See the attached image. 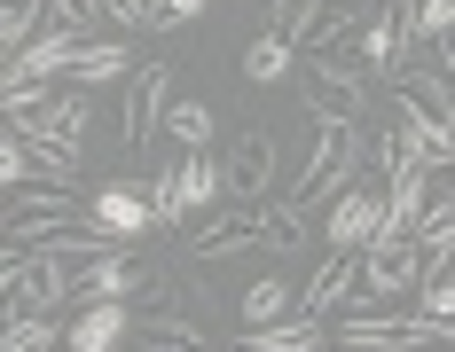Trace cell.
<instances>
[{
    "label": "cell",
    "instance_id": "1f68e13d",
    "mask_svg": "<svg viewBox=\"0 0 455 352\" xmlns=\"http://www.w3.org/2000/svg\"><path fill=\"white\" fill-rule=\"evenodd\" d=\"M440 266H448V274H455V251H448V259H440Z\"/></svg>",
    "mask_w": 455,
    "mask_h": 352
},
{
    "label": "cell",
    "instance_id": "d6a6232c",
    "mask_svg": "<svg viewBox=\"0 0 455 352\" xmlns=\"http://www.w3.org/2000/svg\"><path fill=\"white\" fill-rule=\"evenodd\" d=\"M338 352H346V345H338Z\"/></svg>",
    "mask_w": 455,
    "mask_h": 352
},
{
    "label": "cell",
    "instance_id": "3957f363",
    "mask_svg": "<svg viewBox=\"0 0 455 352\" xmlns=\"http://www.w3.org/2000/svg\"><path fill=\"white\" fill-rule=\"evenodd\" d=\"M0 290H8V321L16 313H55L79 282H71V266L47 259V251H16L8 243V259H0Z\"/></svg>",
    "mask_w": 455,
    "mask_h": 352
},
{
    "label": "cell",
    "instance_id": "484cf974",
    "mask_svg": "<svg viewBox=\"0 0 455 352\" xmlns=\"http://www.w3.org/2000/svg\"><path fill=\"white\" fill-rule=\"evenodd\" d=\"M291 243H307V204H267V251H291Z\"/></svg>",
    "mask_w": 455,
    "mask_h": 352
},
{
    "label": "cell",
    "instance_id": "ffe728a7",
    "mask_svg": "<svg viewBox=\"0 0 455 352\" xmlns=\"http://www.w3.org/2000/svg\"><path fill=\"white\" fill-rule=\"evenodd\" d=\"M235 313H243V329H267V321H291V282H251V290L235 298Z\"/></svg>",
    "mask_w": 455,
    "mask_h": 352
},
{
    "label": "cell",
    "instance_id": "e0dca14e",
    "mask_svg": "<svg viewBox=\"0 0 455 352\" xmlns=\"http://www.w3.org/2000/svg\"><path fill=\"white\" fill-rule=\"evenodd\" d=\"M126 345V306H87L71 329V352H118Z\"/></svg>",
    "mask_w": 455,
    "mask_h": 352
},
{
    "label": "cell",
    "instance_id": "603a6c76",
    "mask_svg": "<svg viewBox=\"0 0 455 352\" xmlns=\"http://www.w3.org/2000/svg\"><path fill=\"white\" fill-rule=\"evenodd\" d=\"M322 8H330V0H275V24H267V32H275V40H291V47H299V40H315Z\"/></svg>",
    "mask_w": 455,
    "mask_h": 352
},
{
    "label": "cell",
    "instance_id": "8992f818",
    "mask_svg": "<svg viewBox=\"0 0 455 352\" xmlns=\"http://www.w3.org/2000/svg\"><path fill=\"white\" fill-rule=\"evenodd\" d=\"M235 251H267V204L212 212L204 227H188V259H235Z\"/></svg>",
    "mask_w": 455,
    "mask_h": 352
},
{
    "label": "cell",
    "instance_id": "8fae6325",
    "mask_svg": "<svg viewBox=\"0 0 455 352\" xmlns=\"http://www.w3.org/2000/svg\"><path fill=\"white\" fill-rule=\"evenodd\" d=\"M24 133L47 141V149H63V157H79V149H87V94H55Z\"/></svg>",
    "mask_w": 455,
    "mask_h": 352
},
{
    "label": "cell",
    "instance_id": "277c9868",
    "mask_svg": "<svg viewBox=\"0 0 455 352\" xmlns=\"http://www.w3.org/2000/svg\"><path fill=\"white\" fill-rule=\"evenodd\" d=\"M165 102H173V63H141L134 79H126V102H118V141H126L134 157L149 149V133L173 118Z\"/></svg>",
    "mask_w": 455,
    "mask_h": 352
},
{
    "label": "cell",
    "instance_id": "30bf717a",
    "mask_svg": "<svg viewBox=\"0 0 455 352\" xmlns=\"http://www.w3.org/2000/svg\"><path fill=\"white\" fill-rule=\"evenodd\" d=\"M432 274V259L416 251V243H401V251H369V274H362V298H401V290H416Z\"/></svg>",
    "mask_w": 455,
    "mask_h": 352
},
{
    "label": "cell",
    "instance_id": "4316f807",
    "mask_svg": "<svg viewBox=\"0 0 455 352\" xmlns=\"http://www.w3.org/2000/svg\"><path fill=\"white\" fill-rule=\"evenodd\" d=\"M416 313H432V321H455V274H448V266H432V274L416 282Z\"/></svg>",
    "mask_w": 455,
    "mask_h": 352
},
{
    "label": "cell",
    "instance_id": "ac0fdd59",
    "mask_svg": "<svg viewBox=\"0 0 455 352\" xmlns=\"http://www.w3.org/2000/svg\"><path fill=\"white\" fill-rule=\"evenodd\" d=\"M40 32H47V0H0V40H8V55H24Z\"/></svg>",
    "mask_w": 455,
    "mask_h": 352
},
{
    "label": "cell",
    "instance_id": "ba28073f",
    "mask_svg": "<svg viewBox=\"0 0 455 352\" xmlns=\"http://www.w3.org/2000/svg\"><path fill=\"white\" fill-rule=\"evenodd\" d=\"M362 274H369V251H346V259L330 251V259H322V274L307 282V290H299V313L330 321V313L346 306V298H362Z\"/></svg>",
    "mask_w": 455,
    "mask_h": 352
},
{
    "label": "cell",
    "instance_id": "7a4b0ae2",
    "mask_svg": "<svg viewBox=\"0 0 455 352\" xmlns=\"http://www.w3.org/2000/svg\"><path fill=\"white\" fill-rule=\"evenodd\" d=\"M362 173V141L346 118H315V157L307 173L291 180V204H322V196H346V180Z\"/></svg>",
    "mask_w": 455,
    "mask_h": 352
},
{
    "label": "cell",
    "instance_id": "44dd1931",
    "mask_svg": "<svg viewBox=\"0 0 455 352\" xmlns=\"http://www.w3.org/2000/svg\"><path fill=\"white\" fill-rule=\"evenodd\" d=\"M416 251H424L432 266L455 251V196H432V212H424V227H416Z\"/></svg>",
    "mask_w": 455,
    "mask_h": 352
},
{
    "label": "cell",
    "instance_id": "836d02e7",
    "mask_svg": "<svg viewBox=\"0 0 455 352\" xmlns=\"http://www.w3.org/2000/svg\"><path fill=\"white\" fill-rule=\"evenodd\" d=\"M149 352H157V345H149Z\"/></svg>",
    "mask_w": 455,
    "mask_h": 352
},
{
    "label": "cell",
    "instance_id": "5b68a950",
    "mask_svg": "<svg viewBox=\"0 0 455 352\" xmlns=\"http://www.w3.org/2000/svg\"><path fill=\"white\" fill-rule=\"evenodd\" d=\"M307 87H315V118H354V110H369V71L346 63L338 47H322L315 63H307Z\"/></svg>",
    "mask_w": 455,
    "mask_h": 352
},
{
    "label": "cell",
    "instance_id": "f1b7e54d",
    "mask_svg": "<svg viewBox=\"0 0 455 352\" xmlns=\"http://www.w3.org/2000/svg\"><path fill=\"white\" fill-rule=\"evenodd\" d=\"M47 24H63V32H94V24H110V16H102V0H47Z\"/></svg>",
    "mask_w": 455,
    "mask_h": 352
},
{
    "label": "cell",
    "instance_id": "6da1fadb",
    "mask_svg": "<svg viewBox=\"0 0 455 352\" xmlns=\"http://www.w3.org/2000/svg\"><path fill=\"white\" fill-rule=\"evenodd\" d=\"M338 345L346 352H455V321H432V313H346Z\"/></svg>",
    "mask_w": 455,
    "mask_h": 352
},
{
    "label": "cell",
    "instance_id": "f546056e",
    "mask_svg": "<svg viewBox=\"0 0 455 352\" xmlns=\"http://www.w3.org/2000/svg\"><path fill=\"white\" fill-rule=\"evenodd\" d=\"M455 32V0H424V47H440Z\"/></svg>",
    "mask_w": 455,
    "mask_h": 352
},
{
    "label": "cell",
    "instance_id": "5bb4252c",
    "mask_svg": "<svg viewBox=\"0 0 455 352\" xmlns=\"http://www.w3.org/2000/svg\"><path fill=\"white\" fill-rule=\"evenodd\" d=\"M322 329H330V321H315V313H291V321H267V329H251L235 352H315V345H322Z\"/></svg>",
    "mask_w": 455,
    "mask_h": 352
},
{
    "label": "cell",
    "instance_id": "4dcf8cb0",
    "mask_svg": "<svg viewBox=\"0 0 455 352\" xmlns=\"http://www.w3.org/2000/svg\"><path fill=\"white\" fill-rule=\"evenodd\" d=\"M157 8H165L173 24H188V16H204V0H157Z\"/></svg>",
    "mask_w": 455,
    "mask_h": 352
},
{
    "label": "cell",
    "instance_id": "52a82bcc",
    "mask_svg": "<svg viewBox=\"0 0 455 352\" xmlns=\"http://www.w3.org/2000/svg\"><path fill=\"white\" fill-rule=\"evenodd\" d=\"M377 235H385V196H369V188H346L338 204H330V220H322V243L346 259V251H377Z\"/></svg>",
    "mask_w": 455,
    "mask_h": 352
},
{
    "label": "cell",
    "instance_id": "2e32d148",
    "mask_svg": "<svg viewBox=\"0 0 455 352\" xmlns=\"http://www.w3.org/2000/svg\"><path fill=\"white\" fill-rule=\"evenodd\" d=\"M220 196H228V173L204 157V149H188L181 157V204L188 212H220Z\"/></svg>",
    "mask_w": 455,
    "mask_h": 352
},
{
    "label": "cell",
    "instance_id": "d4e9b609",
    "mask_svg": "<svg viewBox=\"0 0 455 352\" xmlns=\"http://www.w3.org/2000/svg\"><path fill=\"white\" fill-rule=\"evenodd\" d=\"M0 352H55V321L47 313H16L8 337H0Z\"/></svg>",
    "mask_w": 455,
    "mask_h": 352
},
{
    "label": "cell",
    "instance_id": "d6986e66",
    "mask_svg": "<svg viewBox=\"0 0 455 352\" xmlns=\"http://www.w3.org/2000/svg\"><path fill=\"white\" fill-rule=\"evenodd\" d=\"M291 55H299L291 40H275V32H259V40L243 47V79H251V87H275V79L291 71Z\"/></svg>",
    "mask_w": 455,
    "mask_h": 352
},
{
    "label": "cell",
    "instance_id": "7402d4cb",
    "mask_svg": "<svg viewBox=\"0 0 455 352\" xmlns=\"http://www.w3.org/2000/svg\"><path fill=\"white\" fill-rule=\"evenodd\" d=\"M149 345H157V352H204V337H196V321H188V313L157 306V313H149Z\"/></svg>",
    "mask_w": 455,
    "mask_h": 352
},
{
    "label": "cell",
    "instance_id": "4fadbf2b",
    "mask_svg": "<svg viewBox=\"0 0 455 352\" xmlns=\"http://www.w3.org/2000/svg\"><path fill=\"white\" fill-rule=\"evenodd\" d=\"M141 63H134V47L126 40H87L79 47V63H71V79L79 87H110V79H134Z\"/></svg>",
    "mask_w": 455,
    "mask_h": 352
},
{
    "label": "cell",
    "instance_id": "9c48e42d",
    "mask_svg": "<svg viewBox=\"0 0 455 352\" xmlns=\"http://www.w3.org/2000/svg\"><path fill=\"white\" fill-rule=\"evenodd\" d=\"M94 227H102L110 243H141V235L157 227V212H149V196H134L126 180H110V188H94Z\"/></svg>",
    "mask_w": 455,
    "mask_h": 352
},
{
    "label": "cell",
    "instance_id": "7c38bea8",
    "mask_svg": "<svg viewBox=\"0 0 455 352\" xmlns=\"http://www.w3.org/2000/svg\"><path fill=\"white\" fill-rule=\"evenodd\" d=\"M8 220H79V188L24 180V188H8Z\"/></svg>",
    "mask_w": 455,
    "mask_h": 352
},
{
    "label": "cell",
    "instance_id": "83f0119b",
    "mask_svg": "<svg viewBox=\"0 0 455 352\" xmlns=\"http://www.w3.org/2000/svg\"><path fill=\"white\" fill-rule=\"evenodd\" d=\"M165 126H173V141L204 149V141H212V110H204V102H173V118H165Z\"/></svg>",
    "mask_w": 455,
    "mask_h": 352
},
{
    "label": "cell",
    "instance_id": "cb8c5ba5",
    "mask_svg": "<svg viewBox=\"0 0 455 352\" xmlns=\"http://www.w3.org/2000/svg\"><path fill=\"white\" fill-rule=\"evenodd\" d=\"M102 16H110L118 32H173V16H165L157 0H102Z\"/></svg>",
    "mask_w": 455,
    "mask_h": 352
},
{
    "label": "cell",
    "instance_id": "9a60e30c",
    "mask_svg": "<svg viewBox=\"0 0 455 352\" xmlns=\"http://www.w3.org/2000/svg\"><path fill=\"white\" fill-rule=\"evenodd\" d=\"M235 180H243V196H267V180H275V133L267 126H251L243 141H235Z\"/></svg>",
    "mask_w": 455,
    "mask_h": 352
}]
</instances>
